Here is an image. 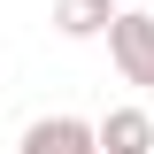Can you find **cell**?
Segmentation results:
<instances>
[{
	"label": "cell",
	"mask_w": 154,
	"mask_h": 154,
	"mask_svg": "<svg viewBox=\"0 0 154 154\" xmlns=\"http://www.w3.org/2000/svg\"><path fill=\"white\" fill-rule=\"evenodd\" d=\"M108 62H116V77H123V85H139V93H154V16L146 8H131V0H123V8H116L108 16Z\"/></svg>",
	"instance_id": "cell-1"
},
{
	"label": "cell",
	"mask_w": 154,
	"mask_h": 154,
	"mask_svg": "<svg viewBox=\"0 0 154 154\" xmlns=\"http://www.w3.org/2000/svg\"><path fill=\"white\" fill-rule=\"evenodd\" d=\"M16 146L23 154H100V139H93L85 116H38V123H23Z\"/></svg>",
	"instance_id": "cell-2"
},
{
	"label": "cell",
	"mask_w": 154,
	"mask_h": 154,
	"mask_svg": "<svg viewBox=\"0 0 154 154\" xmlns=\"http://www.w3.org/2000/svg\"><path fill=\"white\" fill-rule=\"evenodd\" d=\"M93 139H100V154H154V116L146 108H108L93 123Z\"/></svg>",
	"instance_id": "cell-3"
},
{
	"label": "cell",
	"mask_w": 154,
	"mask_h": 154,
	"mask_svg": "<svg viewBox=\"0 0 154 154\" xmlns=\"http://www.w3.org/2000/svg\"><path fill=\"white\" fill-rule=\"evenodd\" d=\"M116 8H123V0H54V31L62 38H100Z\"/></svg>",
	"instance_id": "cell-4"
}]
</instances>
